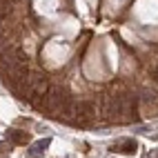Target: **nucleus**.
Instances as JSON below:
<instances>
[{
    "mask_svg": "<svg viewBox=\"0 0 158 158\" xmlns=\"http://www.w3.org/2000/svg\"><path fill=\"white\" fill-rule=\"evenodd\" d=\"M136 149H138V145H136L134 140L116 143V145L111 147V152H116V154H136Z\"/></svg>",
    "mask_w": 158,
    "mask_h": 158,
    "instance_id": "1",
    "label": "nucleus"
},
{
    "mask_svg": "<svg viewBox=\"0 0 158 158\" xmlns=\"http://www.w3.org/2000/svg\"><path fill=\"white\" fill-rule=\"evenodd\" d=\"M9 138H11L14 143H20V145H25V143L29 140V136H27L25 131H18V129H14V131H9Z\"/></svg>",
    "mask_w": 158,
    "mask_h": 158,
    "instance_id": "2",
    "label": "nucleus"
},
{
    "mask_svg": "<svg viewBox=\"0 0 158 158\" xmlns=\"http://www.w3.org/2000/svg\"><path fill=\"white\" fill-rule=\"evenodd\" d=\"M49 138H45V140H40V143H36L34 145V149H31V156H38V154H43L45 149H47V147H49Z\"/></svg>",
    "mask_w": 158,
    "mask_h": 158,
    "instance_id": "3",
    "label": "nucleus"
}]
</instances>
